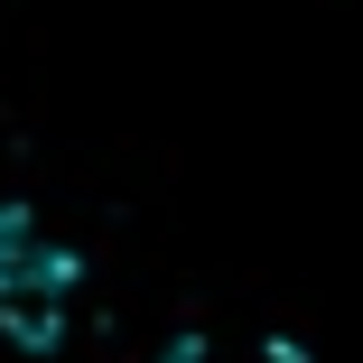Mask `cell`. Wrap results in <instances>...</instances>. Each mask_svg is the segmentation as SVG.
I'll return each mask as SVG.
<instances>
[{"instance_id":"cell-1","label":"cell","mask_w":363,"mask_h":363,"mask_svg":"<svg viewBox=\"0 0 363 363\" xmlns=\"http://www.w3.org/2000/svg\"><path fill=\"white\" fill-rule=\"evenodd\" d=\"M75 289H84V261L65 252L28 205H0V326L47 354L65 308H75Z\"/></svg>"},{"instance_id":"cell-2","label":"cell","mask_w":363,"mask_h":363,"mask_svg":"<svg viewBox=\"0 0 363 363\" xmlns=\"http://www.w3.org/2000/svg\"><path fill=\"white\" fill-rule=\"evenodd\" d=\"M168 363H205V345H196V335H186V345H177V354H168Z\"/></svg>"}]
</instances>
